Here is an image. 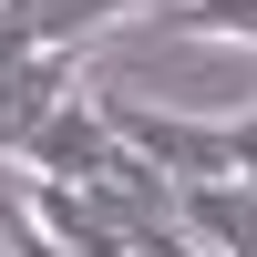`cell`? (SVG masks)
I'll list each match as a JSON object with an SVG mask.
<instances>
[{
  "instance_id": "obj_1",
  "label": "cell",
  "mask_w": 257,
  "mask_h": 257,
  "mask_svg": "<svg viewBox=\"0 0 257 257\" xmlns=\"http://www.w3.org/2000/svg\"><path fill=\"white\" fill-rule=\"evenodd\" d=\"M103 113H113V134L134 144L165 185L237 175V165H226V113H216V123H206V113H155V103H134V93H103Z\"/></svg>"
},
{
  "instance_id": "obj_2",
  "label": "cell",
  "mask_w": 257,
  "mask_h": 257,
  "mask_svg": "<svg viewBox=\"0 0 257 257\" xmlns=\"http://www.w3.org/2000/svg\"><path fill=\"white\" fill-rule=\"evenodd\" d=\"M72 103V52H11L0 41V155L21 165V144Z\"/></svg>"
},
{
  "instance_id": "obj_3",
  "label": "cell",
  "mask_w": 257,
  "mask_h": 257,
  "mask_svg": "<svg viewBox=\"0 0 257 257\" xmlns=\"http://www.w3.org/2000/svg\"><path fill=\"white\" fill-rule=\"evenodd\" d=\"M155 11V0H0V41L11 52H82L93 31Z\"/></svg>"
},
{
  "instance_id": "obj_4",
  "label": "cell",
  "mask_w": 257,
  "mask_h": 257,
  "mask_svg": "<svg viewBox=\"0 0 257 257\" xmlns=\"http://www.w3.org/2000/svg\"><path fill=\"white\" fill-rule=\"evenodd\" d=\"M175 216H185V237L206 257H257V185H237V175L175 185Z\"/></svg>"
},
{
  "instance_id": "obj_5",
  "label": "cell",
  "mask_w": 257,
  "mask_h": 257,
  "mask_svg": "<svg viewBox=\"0 0 257 257\" xmlns=\"http://www.w3.org/2000/svg\"><path fill=\"white\" fill-rule=\"evenodd\" d=\"M21 216H31V226H41V237H52L62 257H144V247L123 237L113 216H103V206L62 196V185H41V175H21Z\"/></svg>"
},
{
  "instance_id": "obj_6",
  "label": "cell",
  "mask_w": 257,
  "mask_h": 257,
  "mask_svg": "<svg viewBox=\"0 0 257 257\" xmlns=\"http://www.w3.org/2000/svg\"><path fill=\"white\" fill-rule=\"evenodd\" d=\"M165 31L185 41H237V52H257V0H155Z\"/></svg>"
},
{
  "instance_id": "obj_7",
  "label": "cell",
  "mask_w": 257,
  "mask_h": 257,
  "mask_svg": "<svg viewBox=\"0 0 257 257\" xmlns=\"http://www.w3.org/2000/svg\"><path fill=\"white\" fill-rule=\"evenodd\" d=\"M226 165H237V185H257V113H226Z\"/></svg>"
},
{
  "instance_id": "obj_8",
  "label": "cell",
  "mask_w": 257,
  "mask_h": 257,
  "mask_svg": "<svg viewBox=\"0 0 257 257\" xmlns=\"http://www.w3.org/2000/svg\"><path fill=\"white\" fill-rule=\"evenodd\" d=\"M11 257H62V247H52V237H41V226H31V216H11Z\"/></svg>"
}]
</instances>
